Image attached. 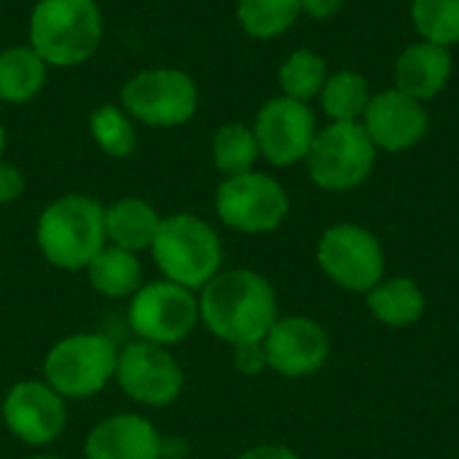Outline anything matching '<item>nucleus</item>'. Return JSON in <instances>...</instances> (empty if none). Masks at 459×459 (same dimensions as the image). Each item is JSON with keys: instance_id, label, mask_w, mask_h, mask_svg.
Listing matches in <instances>:
<instances>
[{"instance_id": "obj_26", "label": "nucleus", "mask_w": 459, "mask_h": 459, "mask_svg": "<svg viewBox=\"0 0 459 459\" xmlns=\"http://www.w3.org/2000/svg\"><path fill=\"white\" fill-rule=\"evenodd\" d=\"M409 16L422 40L444 48L459 46V0H411Z\"/></svg>"}, {"instance_id": "obj_23", "label": "nucleus", "mask_w": 459, "mask_h": 459, "mask_svg": "<svg viewBox=\"0 0 459 459\" xmlns=\"http://www.w3.org/2000/svg\"><path fill=\"white\" fill-rule=\"evenodd\" d=\"M301 16V0H237V22L253 40L285 35Z\"/></svg>"}, {"instance_id": "obj_2", "label": "nucleus", "mask_w": 459, "mask_h": 459, "mask_svg": "<svg viewBox=\"0 0 459 459\" xmlns=\"http://www.w3.org/2000/svg\"><path fill=\"white\" fill-rule=\"evenodd\" d=\"M35 242L51 266L81 272L108 245L105 207L91 196L65 194L38 215Z\"/></svg>"}, {"instance_id": "obj_27", "label": "nucleus", "mask_w": 459, "mask_h": 459, "mask_svg": "<svg viewBox=\"0 0 459 459\" xmlns=\"http://www.w3.org/2000/svg\"><path fill=\"white\" fill-rule=\"evenodd\" d=\"M89 132L102 153L113 159H126L137 148L134 121L126 116L121 105H100L89 116Z\"/></svg>"}, {"instance_id": "obj_33", "label": "nucleus", "mask_w": 459, "mask_h": 459, "mask_svg": "<svg viewBox=\"0 0 459 459\" xmlns=\"http://www.w3.org/2000/svg\"><path fill=\"white\" fill-rule=\"evenodd\" d=\"M27 459H62V457H51V455H38V457H27Z\"/></svg>"}, {"instance_id": "obj_15", "label": "nucleus", "mask_w": 459, "mask_h": 459, "mask_svg": "<svg viewBox=\"0 0 459 459\" xmlns=\"http://www.w3.org/2000/svg\"><path fill=\"white\" fill-rule=\"evenodd\" d=\"M261 344L266 366L290 379L317 374L331 352L328 333L309 317H277Z\"/></svg>"}, {"instance_id": "obj_24", "label": "nucleus", "mask_w": 459, "mask_h": 459, "mask_svg": "<svg viewBox=\"0 0 459 459\" xmlns=\"http://www.w3.org/2000/svg\"><path fill=\"white\" fill-rule=\"evenodd\" d=\"M328 62L323 54L312 51V48H296L290 51L280 70H277V81L285 97L299 100V102H312L320 97L325 81H328Z\"/></svg>"}, {"instance_id": "obj_5", "label": "nucleus", "mask_w": 459, "mask_h": 459, "mask_svg": "<svg viewBox=\"0 0 459 459\" xmlns=\"http://www.w3.org/2000/svg\"><path fill=\"white\" fill-rule=\"evenodd\" d=\"M377 153L360 121H328L317 129L304 164L317 188L344 194L371 178Z\"/></svg>"}, {"instance_id": "obj_10", "label": "nucleus", "mask_w": 459, "mask_h": 459, "mask_svg": "<svg viewBox=\"0 0 459 459\" xmlns=\"http://www.w3.org/2000/svg\"><path fill=\"white\" fill-rule=\"evenodd\" d=\"M320 269L344 290L368 293L382 282L385 253L379 239L358 223H336L317 242Z\"/></svg>"}, {"instance_id": "obj_4", "label": "nucleus", "mask_w": 459, "mask_h": 459, "mask_svg": "<svg viewBox=\"0 0 459 459\" xmlns=\"http://www.w3.org/2000/svg\"><path fill=\"white\" fill-rule=\"evenodd\" d=\"M151 253L164 280L194 293L202 290L218 272H223V245L218 231L204 218L191 212L161 218Z\"/></svg>"}, {"instance_id": "obj_9", "label": "nucleus", "mask_w": 459, "mask_h": 459, "mask_svg": "<svg viewBox=\"0 0 459 459\" xmlns=\"http://www.w3.org/2000/svg\"><path fill=\"white\" fill-rule=\"evenodd\" d=\"M215 212L221 223L242 234H269L282 226L290 212L288 191L266 172L223 178L215 191Z\"/></svg>"}, {"instance_id": "obj_3", "label": "nucleus", "mask_w": 459, "mask_h": 459, "mask_svg": "<svg viewBox=\"0 0 459 459\" xmlns=\"http://www.w3.org/2000/svg\"><path fill=\"white\" fill-rule=\"evenodd\" d=\"M105 32L97 0H38L30 13V46L48 67H78Z\"/></svg>"}, {"instance_id": "obj_34", "label": "nucleus", "mask_w": 459, "mask_h": 459, "mask_svg": "<svg viewBox=\"0 0 459 459\" xmlns=\"http://www.w3.org/2000/svg\"><path fill=\"white\" fill-rule=\"evenodd\" d=\"M183 459H194V457H183Z\"/></svg>"}, {"instance_id": "obj_30", "label": "nucleus", "mask_w": 459, "mask_h": 459, "mask_svg": "<svg viewBox=\"0 0 459 459\" xmlns=\"http://www.w3.org/2000/svg\"><path fill=\"white\" fill-rule=\"evenodd\" d=\"M347 0H301V13H307L315 22H328L333 19Z\"/></svg>"}, {"instance_id": "obj_31", "label": "nucleus", "mask_w": 459, "mask_h": 459, "mask_svg": "<svg viewBox=\"0 0 459 459\" xmlns=\"http://www.w3.org/2000/svg\"><path fill=\"white\" fill-rule=\"evenodd\" d=\"M237 459H299V455L288 446H277V444H264L255 449H247L245 455H239Z\"/></svg>"}, {"instance_id": "obj_14", "label": "nucleus", "mask_w": 459, "mask_h": 459, "mask_svg": "<svg viewBox=\"0 0 459 459\" xmlns=\"http://www.w3.org/2000/svg\"><path fill=\"white\" fill-rule=\"evenodd\" d=\"M366 134L385 153H403L420 145L430 129V113L425 102H417L395 86L382 89L371 97L363 118Z\"/></svg>"}, {"instance_id": "obj_25", "label": "nucleus", "mask_w": 459, "mask_h": 459, "mask_svg": "<svg viewBox=\"0 0 459 459\" xmlns=\"http://www.w3.org/2000/svg\"><path fill=\"white\" fill-rule=\"evenodd\" d=\"M212 164L223 178H234V175H245L250 169H255V161L261 159L258 151V140L253 126L242 124V121H231L223 124L215 137H212Z\"/></svg>"}, {"instance_id": "obj_29", "label": "nucleus", "mask_w": 459, "mask_h": 459, "mask_svg": "<svg viewBox=\"0 0 459 459\" xmlns=\"http://www.w3.org/2000/svg\"><path fill=\"white\" fill-rule=\"evenodd\" d=\"M22 191H24V175L13 164L0 161V204L16 202Z\"/></svg>"}, {"instance_id": "obj_17", "label": "nucleus", "mask_w": 459, "mask_h": 459, "mask_svg": "<svg viewBox=\"0 0 459 459\" xmlns=\"http://www.w3.org/2000/svg\"><path fill=\"white\" fill-rule=\"evenodd\" d=\"M455 73L452 48L430 40L409 43L393 65V86L417 102H430L449 86Z\"/></svg>"}, {"instance_id": "obj_19", "label": "nucleus", "mask_w": 459, "mask_h": 459, "mask_svg": "<svg viewBox=\"0 0 459 459\" xmlns=\"http://www.w3.org/2000/svg\"><path fill=\"white\" fill-rule=\"evenodd\" d=\"M48 78V65L40 54L27 46H11L0 51V100L22 105L35 100Z\"/></svg>"}, {"instance_id": "obj_18", "label": "nucleus", "mask_w": 459, "mask_h": 459, "mask_svg": "<svg viewBox=\"0 0 459 459\" xmlns=\"http://www.w3.org/2000/svg\"><path fill=\"white\" fill-rule=\"evenodd\" d=\"M159 226H161V215L156 212L151 202L140 196H124V199H116L110 207H105L108 242L129 253L151 250L159 234Z\"/></svg>"}, {"instance_id": "obj_20", "label": "nucleus", "mask_w": 459, "mask_h": 459, "mask_svg": "<svg viewBox=\"0 0 459 459\" xmlns=\"http://www.w3.org/2000/svg\"><path fill=\"white\" fill-rule=\"evenodd\" d=\"M91 288L105 299H132L143 288V266L137 253L105 245L86 266Z\"/></svg>"}, {"instance_id": "obj_32", "label": "nucleus", "mask_w": 459, "mask_h": 459, "mask_svg": "<svg viewBox=\"0 0 459 459\" xmlns=\"http://www.w3.org/2000/svg\"><path fill=\"white\" fill-rule=\"evenodd\" d=\"M3 153H5V129L0 124V161H3Z\"/></svg>"}, {"instance_id": "obj_8", "label": "nucleus", "mask_w": 459, "mask_h": 459, "mask_svg": "<svg viewBox=\"0 0 459 459\" xmlns=\"http://www.w3.org/2000/svg\"><path fill=\"white\" fill-rule=\"evenodd\" d=\"M126 323L143 342L159 347L180 344L199 323V296L169 280L143 282L129 299Z\"/></svg>"}, {"instance_id": "obj_13", "label": "nucleus", "mask_w": 459, "mask_h": 459, "mask_svg": "<svg viewBox=\"0 0 459 459\" xmlns=\"http://www.w3.org/2000/svg\"><path fill=\"white\" fill-rule=\"evenodd\" d=\"M8 433L27 446H48L67 428L65 398L38 379L16 382L0 406Z\"/></svg>"}, {"instance_id": "obj_12", "label": "nucleus", "mask_w": 459, "mask_h": 459, "mask_svg": "<svg viewBox=\"0 0 459 459\" xmlns=\"http://www.w3.org/2000/svg\"><path fill=\"white\" fill-rule=\"evenodd\" d=\"M118 387L143 406H169L183 393V368L178 358L159 344L134 339L118 350Z\"/></svg>"}, {"instance_id": "obj_11", "label": "nucleus", "mask_w": 459, "mask_h": 459, "mask_svg": "<svg viewBox=\"0 0 459 459\" xmlns=\"http://www.w3.org/2000/svg\"><path fill=\"white\" fill-rule=\"evenodd\" d=\"M317 129L320 126L312 105L285 94L266 100L253 121L261 159H266L272 167H293L304 161Z\"/></svg>"}, {"instance_id": "obj_1", "label": "nucleus", "mask_w": 459, "mask_h": 459, "mask_svg": "<svg viewBox=\"0 0 459 459\" xmlns=\"http://www.w3.org/2000/svg\"><path fill=\"white\" fill-rule=\"evenodd\" d=\"M199 320L231 347L261 344L277 323L274 288L253 269L218 272L199 290Z\"/></svg>"}, {"instance_id": "obj_16", "label": "nucleus", "mask_w": 459, "mask_h": 459, "mask_svg": "<svg viewBox=\"0 0 459 459\" xmlns=\"http://www.w3.org/2000/svg\"><path fill=\"white\" fill-rule=\"evenodd\" d=\"M83 455L86 459H164V438L151 420L118 411L91 428Z\"/></svg>"}, {"instance_id": "obj_7", "label": "nucleus", "mask_w": 459, "mask_h": 459, "mask_svg": "<svg viewBox=\"0 0 459 459\" xmlns=\"http://www.w3.org/2000/svg\"><path fill=\"white\" fill-rule=\"evenodd\" d=\"M121 108L132 121L153 129L183 126L196 116L199 86L180 67H148L121 86Z\"/></svg>"}, {"instance_id": "obj_22", "label": "nucleus", "mask_w": 459, "mask_h": 459, "mask_svg": "<svg viewBox=\"0 0 459 459\" xmlns=\"http://www.w3.org/2000/svg\"><path fill=\"white\" fill-rule=\"evenodd\" d=\"M374 91L363 73L358 70H336L328 75L320 91V108L328 121H360Z\"/></svg>"}, {"instance_id": "obj_28", "label": "nucleus", "mask_w": 459, "mask_h": 459, "mask_svg": "<svg viewBox=\"0 0 459 459\" xmlns=\"http://www.w3.org/2000/svg\"><path fill=\"white\" fill-rule=\"evenodd\" d=\"M237 355H234V363L242 374L253 377V374H261L266 368V355H264V344H239L234 347Z\"/></svg>"}, {"instance_id": "obj_6", "label": "nucleus", "mask_w": 459, "mask_h": 459, "mask_svg": "<svg viewBox=\"0 0 459 459\" xmlns=\"http://www.w3.org/2000/svg\"><path fill=\"white\" fill-rule=\"evenodd\" d=\"M118 347L102 333H70L59 339L43 360L46 385L65 401L94 398L116 377Z\"/></svg>"}, {"instance_id": "obj_21", "label": "nucleus", "mask_w": 459, "mask_h": 459, "mask_svg": "<svg viewBox=\"0 0 459 459\" xmlns=\"http://www.w3.org/2000/svg\"><path fill=\"white\" fill-rule=\"evenodd\" d=\"M371 315L393 328H403L417 323L425 315V293L420 285L409 277H395L387 282H379L366 293Z\"/></svg>"}]
</instances>
